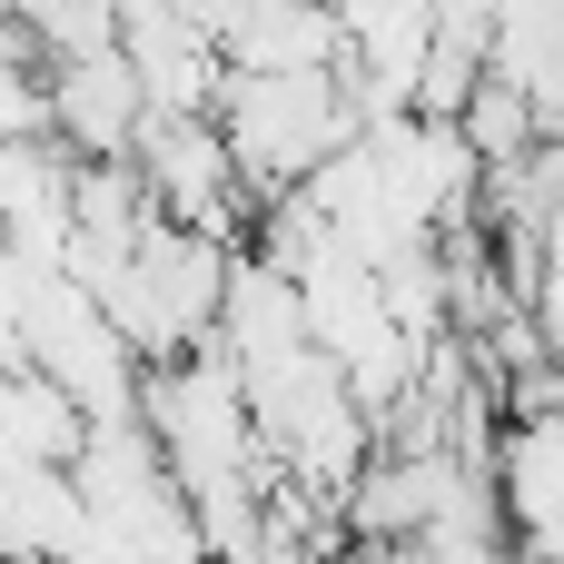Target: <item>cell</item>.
<instances>
[{"label": "cell", "mask_w": 564, "mask_h": 564, "mask_svg": "<svg viewBox=\"0 0 564 564\" xmlns=\"http://www.w3.org/2000/svg\"><path fill=\"white\" fill-rule=\"evenodd\" d=\"M218 139L238 159L248 198L307 188L347 139H357V99L337 89V69H288V79H228L218 89Z\"/></svg>", "instance_id": "6da1fadb"}]
</instances>
